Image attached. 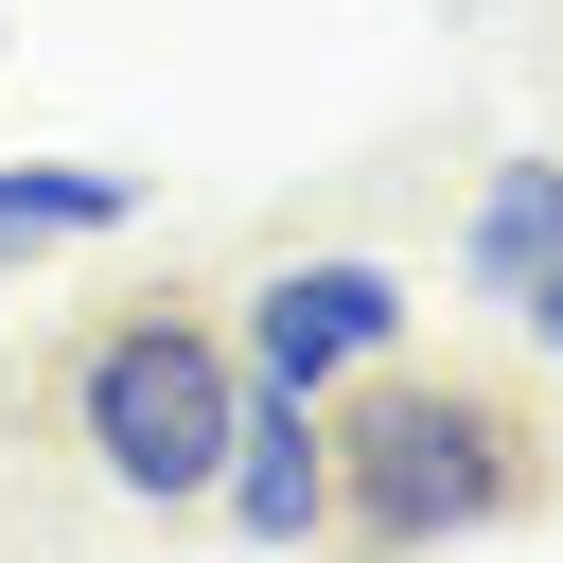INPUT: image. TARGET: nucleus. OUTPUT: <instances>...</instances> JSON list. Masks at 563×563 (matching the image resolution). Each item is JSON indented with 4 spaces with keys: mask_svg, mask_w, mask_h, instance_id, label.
I'll list each match as a JSON object with an SVG mask.
<instances>
[{
    "mask_svg": "<svg viewBox=\"0 0 563 563\" xmlns=\"http://www.w3.org/2000/svg\"><path fill=\"white\" fill-rule=\"evenodd\" d=\"M141 158H18L0 176V264H53V246H106V229H141Z\"/></svg>",
    "mask_w": 563,
    "mask_h": 563,
    "instance_id": "6",
    "label": "nucleus"
},
{
    "mask_svg": "<svg viewBox=\"0 0 563 563\" xmlns=\"http://www.w3.org/2000/svg\"><path fill=\"white\" fill-rule=\"evenodd\" d=\"M405 317H422V299H405L387 246H299V264L246 282L229 352H246V387H299V405H317V387H352L369 352H405Z\"/></svg>",
    "mask_w": 563,
    "mask_h": 563,
    "instance_id": "3",
    "label": "nucleus"
},
{
    "mask_svg": "<svg viewBox=\"0 0 563 563\" xmlns=\"http://www.w3.org/2000/svg\"><path fill=\"white\" fill-rule=\"evenodd\" d=\"M229 405H246V352H229V317H194V299H123V317H88V334L53 352V422H70V457H88L123 510H211Z\"/></svg>",
    "mask_w": 563,
    "mask_h": 563,
    "instance_id": "2",
    "label": "nucleus"
},
{
    "mask_svg": "<svg viewBox=\"0 0 563 563\" xmlns=\"http://www.w3.org/2000/svg\"><path fill=\"white\" fill-rule=\"evenodd\" d=\"M457 282L563 369V158H493L475 176V229H457Z\"/></svg>",
    "mask_w": 563,
    "mask_h": 563,
    "instance_id": "5",
    "label": "nucleus"
},
{
    "mask_svg": "<svg viewBox=\"0 0 563 563\" xmlns=\"http://www.w3.org/2000/svg\"><path fill=\"white\" fill-rule=\"evenodd\" d=\"M211 510L246 528V545H334V440H317V405L299 387H246L229 405V457H211Z\"/></svg>",
    "mask_w": 563,
    "mask_h": 563,
    "instance_id": "4",
    "label": "nucleus"
},
{
    "mask_svg": "<svg viewBox=\"0 0 563 563\" xmlns=\"http://www.w3.org/2000/svg\"><path fill=\"white\" fill-rule=\"evenodd\" d=\"M317 440H334V545L352 563H440V545H493L545 510L563 440L510 369H422V352H369L352 387H317Z\"/></svg>",
    "mask_w": 563,
    "mask_h": 563,
    "instance_id": "1",
    "label": "nucleus"
}]
</instances>
